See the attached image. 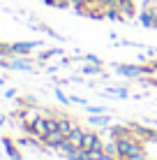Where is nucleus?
Masks as SVG:
<instances>
[{
	"label": "nucleus",
	"instance_id": "7",
	"mask_svg": "<svg viewBox=\"0 0 157 160\" xmlns=\"http://www.w3.org/2000/svg\"><path fill=\"white\" fill-rule=\"evenodd\" d=\"M74 121H69L67 116H62V118H58V130L62 132V135H69V132H72V128H74Z\"/></svg>",
	"mask_w": 157,
	"mask_h": 160
},
{
	"label": "nucleus",
	"instance_id": "13",
	"mask_svg": "<svg viewBox=\"0 0 157 160\" xmlns=\"http://www.w3.org/2000/svg\"><path fill=\"white\" fill-rule=\"evenodd\" d=\"M7 53H9V44L0 42V56H7Z\"/></svg>",
	"mask_w": 157,
	"mask_h": 160
},
{
	"label": "nucleus",
	"instance_id": "15",
	"mask_svg": "<svg viewBox=\"0 0 157 160\" xmlns=\"http://www.w3.org/2000/svg\"><path fill=\"white\" fill-rule=\"evenodd\" d=\"M0 123H2V114H0Z\"/></svg>",
	"mask_w": 157,
	"mask_h": 160
},
{
	"label": "nucleus",
	"instance_id": "2",
	"mask_svg": "<svg viewBox=\"0 0 157 160\" xmlns=\"http://www.w3.org/2000/svg\"><path fill=\"white\" fill-rule=\"evenodd\" d=\"M81 148L85 151H93V148H104L102 146V139H99V132H83V139H81Z\"/></svg>",
	"mask_w": 157,
	"mask_h": 160
},
{
	"label": "nucleus",
	"instance_id": "3",
	"mask_svg": "<svg viewBox=\"0 0 157 160\" xmlns=\"http://www.w3.org/2000/svg\"><path fill=\"white\" fill-rule=\"evenodd\" d=\"M35 49V42H14L9 44V56H28Z\"/></svg>",
	"mask_w": 157,
	"mask_h": 160
},
{
	"label": "nucleus",
	"instance_id": "5",
	"mask_svg": "<svg viewBox=\"0 0 157 160\" xmlns=\"http://www.w3.org/2000/svg\"><path fill=\"white\" fill-rule=\"evenodd\" d=\"M118 9H120L122 19H129V16H134V14H136L134 0H118Z\"/></svg>",
	"mask_w": 157,
	"mask_h": 160
},
{
	"label": "nucleus",
	"instance_id": "9",
	"mask_svg": "<svg viewBox=\"0 0 157 160\" xmlns=\"http://www.w3.org/2000/svg\"><path fill=\"white\" fill-rule=\"evenodd\" d=\"M9 68H14V70H30V63H25V60H14V63H9Z\"/></svg>",
	"mask_w": 157,
	"mask_h": 160
},
{
	"label": "nucleus",
	"instance_id": "11",
	"mask_svg": "<svg viewBox=\"0 0 157 160\" xmlns=\"http://www.w3.org/2000/svg\"><path fill=\"white\" fill-rule=\"evenodd\" d=\"M90 121H93V125H106V123H109V118H106V116H93Z\"/></svg>",
	"mask_w": 157,
	"mask_h": 160
},
{
	"label": "nucleus",
	"instance_id": "4",
	"mask_svg": "<svg viewBox=\"0 0 157 160\" xmlns=\"http://www.w3.org/2000/svg\"><path fill=\"white\" fill-rule=\"evenodd\" d=\"M65 137H67V135H62L60 130H53V132H48V135L42 137V144H46V146H51V148H58V146L62 144Z\"/></svg>",
	"mask_w": 157,
	"mask_h": 160
},
{
	"label": "nucleus",
	"instance_id": "14",
	"mask_svg": "<svg viewBox=\"0 0 157 160\" xmlns=\"http://www.w3.org/2000/svg\"><path fill=\"white\" fill-rule=\"evenodd\" d=\"M69 2H72L74 7H83V5H85V0H69Z\"/></svg>",
	"mask_w": 157,
	"mask_h": 160
},
{
	"label": "nucleus",
	"instance_id": "12",
	"mask_svg": "<svg viewBox=\"0 0 157 160\" xmlns=\"http://www.w3.org/2000/svg\"><path fill=\"white\" fill-rule=\"evenodd\" d=\"M111 93H116L118 98H127V91H125V88H111Z\"/></svg>",
	"mask_w": 157,
	"mask_h": 160
},
{
	"label": "nucleus",
	"instance_id": "10",
	"mask_svg": "<svg viewBox=\"0 0 157 160\" xmlns=\"http://www.w3.org/2000/svg\"><path fill=\"white\" fill-rule=\"evenodd\" d=\"M122 160H148V156H145L143 151H136V153H132V156H127V158H122Z\"/></svg>",
	"mask_w": 157,
	"mask_h": 160
},
{
	"label": "nucleus",
	"instance_id": "6",
	"mask_svg": "<svg viewBox=\"0 0 157 160\" xmlns=\"http://www.w3.org/2000/svg\"><path fill=\"white\" fill-rule=\"evenodd\" d=\"M67 139L72 142L74 146H81V139H83V130H81L79 125H74V128H72V132L67 135Z\"/></svg>",
	"mask_w": 157,
	"mask_h": 160
},
{
	"label": "nucleus",
	"instance_id": "8",
	"mask_svg": "<svg viewBox=\"0 0 157 160\" xmlns=\"http://www.w3.org/2000/svg\"><path fill=\"white\" fill-rule=\"evenodd\" d=\"M44 5H51V7H69V0H44Z\"/></svg>",
	"mask_w": 157,
	"mask_h": 160
},
{
	"label": "nucleus",
	"instance_id": "1",
	"mask_svg": "<svg viewBox=\"0 0 157 160\" xmlns=\"http://www.w3.org/2000/svg\"><path fill=\"white\" fill-rule=\"evenodd\" d=\"M113 144H116V153L122 156V158L132 156V153H136V151H143V144L134 137V132L132 135H125V137H116Z\"/></svg>",
	"mask_w": 157,
	"mask_h": 160
}]
</instances>
